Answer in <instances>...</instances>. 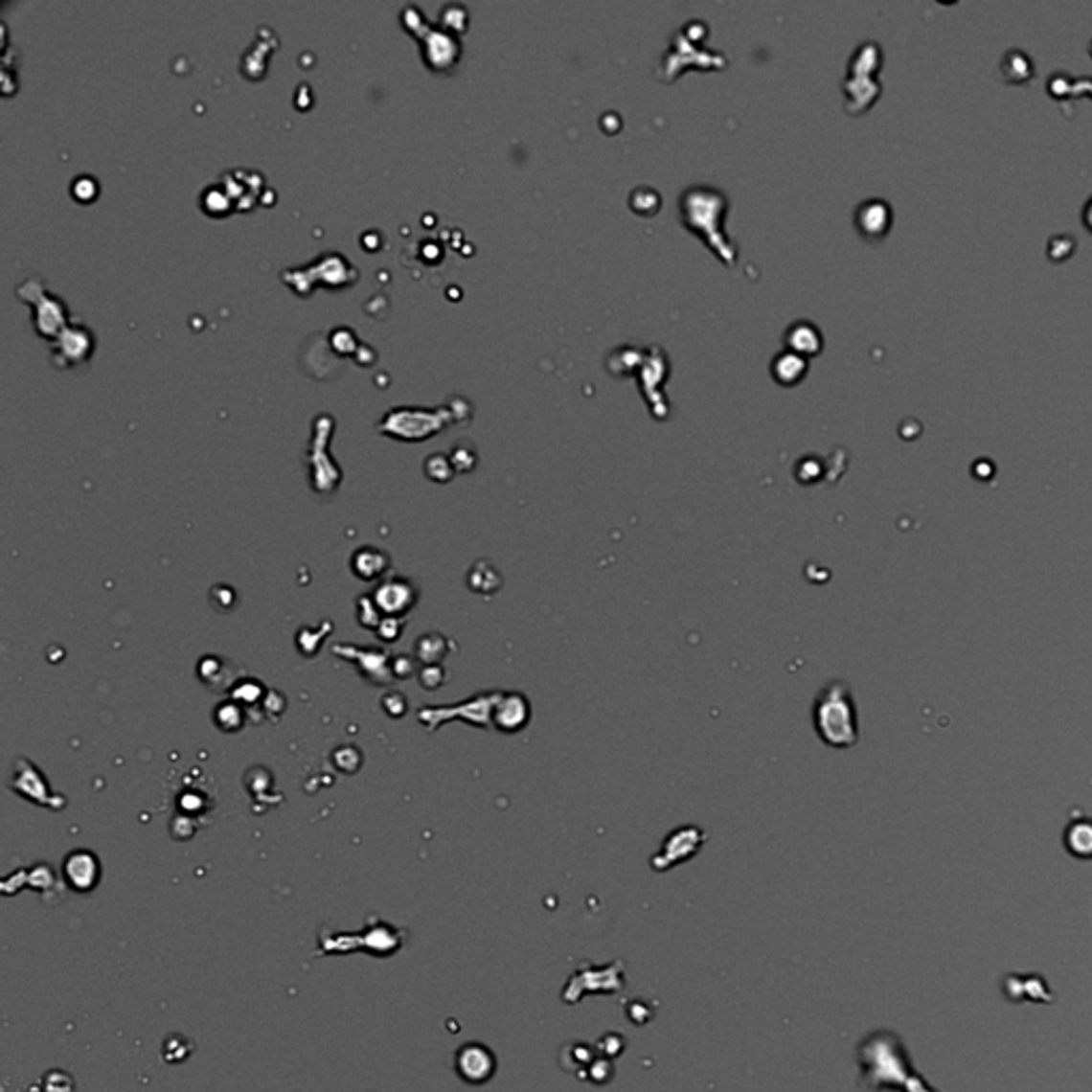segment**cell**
<instances>
[{
  "instance_id": "7a4b0ae2",
  "label": "cell",
  "mask_w": 1092,
  "mask_h": 1092,
  "mask_svg": "<svg viewBox=\"0 0 1092 1092\" xmlns=\"http://www.w3.org/2000/svg\"><path fill=\"white\" fill-rule=\"evenodd\" d=\"M497 695L500 694L489 692V694H480V695H476V698L467 700L466 704H459V706H425V709L419 713V721L427 730H436L444 719H453V717H459V715H464L467 721H472V723H476V726L485 728L487 723L491 721Z\"/></svg>"
},
{
  "instance_id": "ba28073f",
  "label": "cell",
  "mask_w": 1092,
  "mask_h": 1092,
  "mask_svg": "<svg viewBox=\"0 0 1092 1092\" xmlns=\"http://www.w3.org/2000/svg\"><path fill=\"white\" fill-rule=\"evenodd\" d=\"M457 1073L469 1084H483L489 1078H491V1073L495 1069V1060H493V1054L489 1052L485 1046H480V1043H466L464 1048H459L457 1052Z\"/></svg>"
},
{
  "instance_id": "277c9868",
  "label": "cell",
  "mask_w": 1092,
  "mask_h": 1092,
  "mask_svg": "<svg viewBox=\"0 0 1092 1092\" xmlns=\"http://www.w3.org/2000/svg\"><path fill=\"white\" fill-rule=\"evenodd\" d=\"M372 598L384 613V617H403L408 615L414 604L419 602V587L414 585L410 579L391 577L384 579L380 585L375 587Z\"/></svg>"
},
{
  "instance_id": "4316f807",
  "label": "cell",
  "mask_w": 1092,
  "mask_h": 1092,
  "mask_svg": "<svg viewBox=\"0 0 1092 1092\" xmlns=\"http://www.w3.org/2000/svg\"><path fill=\"white\" fill-rule=\"evenodd\" d=\"M1081 220H1084V227L1092 233V196L1088 199L1084 212H1081Z\"/></svg>"
},
{
  "instance_id": "30bf717a",
  "label": "cell",
  "mask_w": 1092,
  "mask_h": 1092,
  "mask_svg": "<svg viewBox=\"0 0 1092 1092\" xmlns=\"http://www.w3.org/2000/svg\"><path fill=\"white\" fill-rule=\"evenodd\" d=\"M448 648H450V640L446 636H442L438 632H429L422 634L417 640V645H414V657H417V662H421L422 666H440L446 660Z\"/></svg>"
},
{
  "instance_id": "8fae6325",
  "label": "cell",
  "mask_w": 1092,
  "mask_h": 1092,
  "mask_svg": "<svg viewBox=\"0 0 1092 1092\" xmlns=\"http://www.w3.org/2000/svg\"><path fill=\"white\" fill-rule=\"evenodd\" d=\"M363 941H365V945L378 956H387L391 952H398V947L401 944V939L398 937V933H395V928L382 924V921L380 924L367 928Z\"/></svg>"
},
{
  "instance_id": "52a82bcc",
  "label": "cell",
  "mask_w": 1092,
  "mask_h": 1092,
  "mask_svg": "<svg viewBox=\"0 0 1092 1092\" xmlns=\"http://www.w3.org/2000/svg\"><path fill=\"white\" fill-rule=\"evenodd\" d=\"M530 717H532L530 702H527L523 694L508 692L497 695V702L493 706V715H491V723L497 730L506 734L519 732L527 726Z\"/></svg>"
},
{
  "instance_id": "603a6c76",
  "label": "cell",
  "mask_w": 1092,
  "mask_h": 1092,
  "mask_svg": "<svg viewBox=\"0 0 1092 1092\" xmlns=\"http://www.w3.org/2000/svg\"><path fill=\"white\" fill-rule=\"evenodd\" d=\"M425 474H427L431 480H436V483H446V480L453 478V467H450L446 457L433 455V457L427 459Z\"/></svg>"
},
{
  "instance_id": "8992f818",
  "label": "cell",
  "mask_w": 1092,
  "mask_h": 1092,
  "mask_svg": "<svg viewBox=\"0 0 1092 1092\" xmlns=\"http://www.w3.org/2000/svg\"><path fill=\"white\" fill-rule=\"evenodd\" d=\"M62 875L67 886L80 894H88L99 886L102 866L99 855L90 850H75L64 855Z\"/></svg>"
},
{
  "instance_id": "cb8c5ba5",
  "label": "cell",
  "mask_w": 1092,
  "mask_h": 1092,
  "mask_svg": "<svg viewBox=\"0 0 1092 1092\" xmlns=\"http://www.w3.org/2000/svg\"><path fill=\"white\" fill-rule=\"evenodd\" d=\"M380 706L384 709V713H387L389 717H393V719H399L408 713V700L401 692L384 694L382 700H380Z\"/></svg>"
},
{
  "instance_id": "6da1fadb",
  "label": "cell",
  "mask_w": 1092,
  "mask_h": 1092,
  "mask_svg": "<svg viewBox=\"0 0 1092 1092\" xmlns=\"http://www.w3.org/2000/svg\"><path fill=\"white\" fill-rule=\"evenodd\" d=\"M811 715L817 737L828 747L847 749L858 742V715H855L850 685L845 681H830L822 687L813 702Z\"/></svg>"
},
{
  "instance_id": "44dd1931",
  "label": "cell",
  "mask_w": 1092,
  "mask_h": 1092,
  "mask_svg": "<svg viewBox=\"0 0 1092 1092\" xmlns=\"http://www.w3.org/2000/svg\"><path fill=\"white\" fill-rule=\"evenodd\" d=\"M41 1088L43 1092H73L75 1090V1081L69 1076L67 1071H60V1069H52L47 1071L43 1080H41Z\"/></svg>"
},
{
  "instance_id": "5b68a950",
  "label": "cell",
  "mask_w": 1092,
  "mask_h": 1092,
  "mask_svg": "<svg viewBox=\"0 0 1092 1092\" xmlns=\"http://www.w3.org/2000/svg\"><path fill=\"white\" fill-rule=\"evenodd\" d=\"M333 653L342 655L348 662H354L356 668H359L361 676H365V679L374 685H389L393 681L391 655L380 651V648L335 645Z\"/></svg>"
},
{
  "instance_id": "ffe728a7",
  "label": "cell",
  "mask_w": 1092,
  "mask_h": 1092,
  "mask_svg": "<svg viewBox=\"0 0 1092 1092\" xmlns=\"http://www.w3.org/2000/svg\"><path fill=\"white\" fill-rule=\"evenodd\" d=\"M382 619L384 613L378 608V604H375L372 596H361L356 600V621H359L363 627L374 629L375 632V627L380 626Z\"/></svg>"
},
{
  "instance_id": "3957f363",
  "label": "cell",
  "mask_w": 1092,
  "mask_h": 1092,
  "mask_svg": "<svg viewBox=\"0 0 1092 1092\" xmlns=\"http://www.w3.org/2000/svg\"><path fill=\"white\" fill-rule=\"evenodd\" d=\"M9 785H11V789H15L20 796L31 800V803L52 808V811H60V808L67 805V798L56 794L50 784H47V779L43 777L41 770L26 758L15 760L13 777Z\"/></svg>"
},
{
  "instance_id": "7c38bea8",
  "label": "cell",
  "mask_w": 1092,
  "mask_h": 1092,
  "mask_svg": "<svg viewBox=\"0 0 1092 1092\" xmlns=\"http://www.w3.org/2000/svg\"><path fill=\"white\" fill-rule=\"evenodd\" d=\"M246 711L239 702H235L233 698L227 702H220L216 706L214 711V721L216 726L224 732H238L241 730L243 723H246Z\"/></svg>"
},
{
  "instance_id": "d6986e66",
  "label": "cell",
  "mask_w": 1092,
  "mask_h": 1092,
  "mask_svg": "<svg viewBox=\"0 0 1092 1092\" xmlns=\"http://www.w3.org/2000/svg\"><path fill=\"white\" fill-rule=\"evenodd\" d=\"M193 1054V1039L184 1035H169L163 1043V1058L167 1062H184Z\"/></svg>"
},
{
  "instance_id": "2e32d148",
  "label": "cell",
  "mask_w": 1092,
  "mask_h": 1092,
  "mask_svg": "<svg viewBox=\"0 0 1092 1092\" xmlns=\"http://www.w3.org/2000/svg\"><path fill=\"white\" fill-rule=\"evenodd\" d=\"M196 672H199V679L210 687V690H220V687H227L224 683V662L220 660L218 655H207L199 662V668H196Z\"/></svg>"
},
{
  "instance_id": "7402d4cb",
  "label": "cell",
  "mask_w": 1092,
  "mask_h": 1092,
  "mask_svg": "<svg viewBox=\"0 0 1092 1092\" xmlns=\"http://www.w3.org/2000/svg\"><path fill=\"white\" fill-rule=\"evenodd\" d=\"M421 668H417V657H410V655H393L391 657V672H393V679H399V681H406L410 676L419 674Z\"/></svg>"
},
{
  "instance_id": "5bb4252c",
  "label": "cell",
  "mask_w": 1092,
  "mask_h": 1092,
  "mask_svg": "<svg viewBox=\"0 0 1092 1092\" xmlns=\"http://www.w3.org/2000/svg\"><path fill=\"white\" fill-rule=\"evenodd\" d=\"M331 632H333L331 621H323V626H320L318 629H314V627H301L299 634H297V647H299V651L304 653L306 657H314V655L320 651V647H323L325 638H327L329 634H331Z\"/></svg>"
},
{
  "instance_id": "9c48e42d",
  "label": "cell",
  "mask_w": 1092,
  "mask_h": 1092,
  "mask_svg": "<svg viewBox=\"0 0 1092 1092\" xmlns=\"http://www.w3.org/2000/svg\"><path fill=\"white\" fill-rule=\"evenodd\" d=\"M391 568H393V561L389 557V553L378 549V546L365 544V546H361V549H356L353 553L351 570L354 572L356 579L367 580V582L378 580L384 577V574H389Z\"/></svg>"
},
{
  "instance_id": "e0dca14e",
  "label": "cell",
  "mask_w": 1092,
  "mask_h": 1092,
  "mask_svg": "<svg viewBox=\"0 0 1092 1092\" xmlns=\"http://www.w3.org/2000/svg\"><path fill=\"white\" fill-rule=\"evenodd\" d=\"M265 687L261 685V681H254V679H243L238 685L233 687L231 692V698L235 702H239L241 706H250V704H257L265 700Z\"/></svg>"
},
{
  "instance_id": "484cf974",
  "label": "cell",
  "mask_w": 1092,
  "mask_h": 1092,
  "mask_svg": "<svg viewBox=\"0 0 1092 1092\" xmlns=\"http://www.w3.org/2000/svg\"><path fill=\"white\" fill-rule=\"evenodd\" d=\"M401 632H403V624L399 621V617H384L380 621V626L375 627V634H378L382 643H398Z\"/></svg>"
},
{
  "instance_id": "9a60e30c",
  "label": "cell",
  "mask_w": 1092,
  "mask_h": 1092,
  "mask_svg": "<svg viewBox=\"0 0 1092 1092\" xmlns=\"http://www.w3.org/2000/svg\"><path fill=\"white\" fill-rule=\"evenodd\" d=\"M1003 73H1005V80L1012 81V83L1026 81V80L1031 78V73H1033L1029 56L1018 52V50H1012V52L1007 54L1005 58H1003Z\"/></svg>"
},
{
  "instance_id": "4fadbf2b",
  "label": "cell",
  "mask_w": 1092,
  "mask_h": 1092,
  "mask_svg": "<svg viewBox=\"0 0 1092 1092\" xmlns=\"http://www.w3.org/2000/svg\"><path fill=\"white\" fill-rule=\"evenodd\" d=\"M860 227L869 235H881L890 227V210L886 203H866L860 212Z\"/></svg>"
},
{
  "instance_id": "ac0fdd59",
  "label": "cell",
  "mask_w": 1092,
  "mask_h": 1092,
  "mask_svg": "<svg viewBox=\"0 0 1092 1092\" xmlns=\"http://www.w3.org/2000/svg\"><path fill=\"white\" fill-rule=\"evenodd\" d=\"M331 762H333V766L340 770V773L354 775L363 764V753L353 745H344V747H337L333 751Z\"/></svg>"
},
{
  "instance_id": "d4e9b609",
  "label": "cell",
  "mask_w": 1092,
  "mask_h": 1092,
  "mask_svg": "<svg viewBox=\"0 0 1092 1092\" xmlns=\"http://www.w3.org/2000/svg\"><path fill=\"white\" fill-rule=\"evenodd\" d=\"M446 671L442 666H422L419 671V681L425 690H438L446 683Z\"/></svg>"
},
{
  "instance_id": "83f0119b",
  "label": "cell",
  "mask_w": 1092,
  "mask_h": 1092,
  "mask_svg": "<svg viewBox=\"0 0 1092 1092\" xmlns=\"http://www.w3.org/2000/svg\"><path fill=\"white\" fill-rule=\"evenodd\" d=\"M1090 54H1092V43H1090Z\"/></svg>"
}]
</instances>
